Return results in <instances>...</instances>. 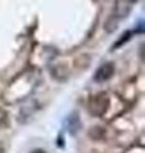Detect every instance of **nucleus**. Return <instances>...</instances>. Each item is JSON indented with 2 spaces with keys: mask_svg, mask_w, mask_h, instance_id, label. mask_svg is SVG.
<instances>
[{
  "mask_svg": "<svg viewBox=\"0 0 145 153\" xmlns=\"http://www.w3.org/2000/svg\"><path fill=\"white\" fill-rule=\"evenodd\" d=\"M109 107V97L107 93L101 92L94 94L89 101V111L92 115L102 116Z\"/></svg>",
  "mask_w": 145,
  "mask_h": 153,
  "instance_id": "nucleus-1",
  "label": "nucleus"
},
{
  "mask_svg": "<svg viewBox=\"0 0 145 153\" xmlns=\"http://www.w3.org/2000/svg\"><path fill=\"white\" fill-rule=\"evenodd\" d=\"M115 64L108 61V63H104L97 69L95 74H94V80L97 83H103L106 80H108L112 78V75L115 74Z\"/></svg>",
  "mask_w": 145,
  "mask_h": 153,
  "instance_id": "nucleus-2",
  "label": "nucleus"
},
{
  "mask_svg": "<svg viewBox=\"0 0 145 153\" xmlns=\"http://www.w3.org/2000/svg\"><path fill=\"white\" fill-rule=\"evenodd\" d=\"M131 10V3L129 0H118L115 7V16H112L116 19H121L127 17V14Z\"/></svg>",
  "mask_w": 145,
  "mask_h": 153,
  "instance_id": "nucleus-3",
  "label": "nucleus"
},
{
  "mask_svg": "<svg viewBox=\"0 0 145 153\" xmlns=\"http://www.w3.org/2000/svg\"><path fill=\"white\" fill-rule=\"evenodd\" d=\"M8 123V114L5 110L0 108V128L1 126H5Z\"/></svg>",
  "mask_w": 145,
  "mask_h": 153,
  "instance_id": "nucleus-4",
  "label": "nucleus"
},
{
  "mask_svg": "<svg viewBox=\"0 0 145 153\" xmlns=\"http://www.w3.org/2000/svg\"><path fill=\"white\" fill-rule=\"evenodd\" d=\"M130 37H131V32H126V33H124L122 37H121L120 40H118V41L113 45V47H120V45H122L124 42H126L127 40H130Z\"/></svg>",
  "mask_w": 145,
  "mask_h": 153,
  "instance_id": "nucleus-5",
  "label": "nucleus"
},
{
  "mask_svg": "<svg viewBox=\"0 0 145 153\" xmlns=\"http://www.w3.org/2000/svg\"><path fill=\"white\" fill-rule=\"evenodd\" d=\"M31 153H47V152L43 151V149H41V148H37V149H33Z\"/></svg>",
  "mask_w": 145,
  "mask_h": 153,
  "instance_id": "nucleus-6",
  "label": "nucleus"
},
{
  "mask_svg": "<svg viewBox=\"0 0 145 153\" xmlns=\"http://www.w3.org/2000/svg\"><path fill=\"white\" fill-rule=\"evenodd\" d=\"M0 153H5V148H4L3 143H0Z\"/></svg>",
  "mask_w": 145,
  "mask_h": 153,
  "instance_id": "nucleus-7",
  "label": "nucleus"
}]
</instances>
